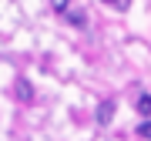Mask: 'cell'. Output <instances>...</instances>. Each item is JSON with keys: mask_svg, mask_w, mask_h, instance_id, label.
Returning <instances> with one entry per match:
<instances>
[{"mask_svg": "<svg viewBox=\"0 0 151 141\" xmlns=\"http://www.w3.org/2000/svg\"><path fill=\"white\" fill-rule=\"evenodd\" d=\"M111 118H114V101H101V104H97L94 121H97L101 128H108V124H111Z\"/></svg>", "mask_w": 151, "mask_h": 141, "instance_id": "1", "label": "cell"}, {"mask_svg": "<svg viewBox=\"0 0 151 141\" xmlns=\"http://www.w3.org/2000/svg\"><path fill=\"white\" fill-rule=\"evenodd\" d=\"M14 94H17V101L30 104V101H34V87H30V81H24V77H20V81L14 84Z\"/></svg>", "mask_w": 151, "mask_h": 141, "instance_id": "2", "label": "cell"}, {"mask_svg": "<svg viewBox=\"0 0 151 141\" xmlns=\"http://www.w3.org/2000/svg\"><path fill=\"white\" fill-rule=\"evenodd\" d=\"M67 20L74 24V27H87V14L84 10H67Z\"/></svg>", "mask_w": 151, "mask_h": 141, "instance_id": "3", "label": "cell"}, {"mask_svg": "<svg viewBox=\"0 0 151 141\" xmlns=\"http://www.w3.org/2000/svg\"><path fill=\"white\" fill-rule=\"evenodd\" d=\"M138 114H145V118L151 114V94H141L138 98Z\"/></svg>", "mask_w": 151, "mask_h": 141, "instance_id": "4", "label": "cell"}, {"mask_svg": "<svg viewBox=\"0 0 151 141\" xmlns=\"http://www.w3.org/2000/svg\"><path fill=\"white\" fill-rule=\"evenodd\" d=\"M50 10L54 14H67L70 10V0H50Z\"/></svg>", "mask_w": 151, "mask_h": 141, "instance_id": "5", "label": "cell"}, {"mask_svg": "<svg viewBox=\"0 0 151 141\" xmlns=\"http://www.w3.org/2000/svg\"><path fill=\"white\" fill-rule=\"evenodd\" d=\"M104 4H111L114 10H128V7H131V0H104Z\"/></svg>", "mask_w": 151, "mask_h": 141, "instance_id": "6", "label": "cell"}, {"mask_svg": "<svg viewBox=\"0 0 151 141\" xmlns=\"http://www.w3.org/2000/svg\"><path fill=\"white\" fill-rule=\"evenodd\" d=\"M138 138H151V121H145V124L138 128Z\"/></svg>", "mask_w": 151, "mask_h": 141, "instance_id": "7", "label": "cell"}]
</instances>
